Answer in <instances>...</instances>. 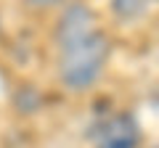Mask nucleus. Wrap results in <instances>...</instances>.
I'll use <instances>...</instances> for the list:
<instances>
[{
    "mask_svg": "<svg viewBox=\"0 0 159 148\" xmlns=\"http://www.w3.org/2000/svg\"><path fill=\"white\" fill-rule=\"evenodd\" d=\"M53 40L58 82L72 93L90 90L101 80L111 50V42L98 27L93 8L85 3H69L58 16Z\"/></svg>",
    "mask_w": 159,
    "mask_h": 148,
    "instance_id": "nucleus-1",
    "label": "nucleus"
},
{
    "mask_svg": "<svg viewBox=\"0 0 159 148\" xmlns=\"http://www.w3.org/2000/svg\"><path fill=\"white\" fill-rule=\"evenodd\" d=\"M141 137V124L135 116L127 111H114L93 130V148H138Z\"/></svg>",
    "mask_w": 159,
    "mask_h": 148,
    "instance_id": "nucleus-2",
    "label": "nucleus"
},
{
    "mask_svg": "<svg viewBox=\"0 0 159 148\" xmlns=\"http://www.w3.org/2000/svg\"><path fill=\"white\" fill-rule=\"evenodd\" d=\"M146 3L148 0H111V8L119 19H138L143 11H146Z\"/></svg>",
    "mask_w": 159,
    "mask_h": 148,
    "instance_id": "nucleus-3",
    "label": "nucleus"
},
{
    "mask_svg": "<svg viewBox=\"0 0 159 148\" xmlns=\"http://www.w3.org/2000/svg\"><path fill=\"white\" fill-rule=\"evenodd\" d=\"M58 3H64V0H27V6H32V8H53Z\"/></svg>",
    "mask_w": 159,
    "mask_h": 148,
    "instance_id": "nucleus-4",
    "label": "nucleus"
},
{
    "mask_svg": "<svg viewBox=\"0 0 159 148\" xmlns=\"http://www.w3.org/2000/svg\"><path fill=\"white\" fill-rule=\"evenodd\" d=\"M157 148H159V146H157Z\"/></svg>",
    "mask_w": 159,
    "mask_h": 148,
    "instance_id": "nucleus-5",
    "label": "nucleus"
}]
</instances>
